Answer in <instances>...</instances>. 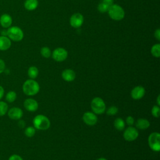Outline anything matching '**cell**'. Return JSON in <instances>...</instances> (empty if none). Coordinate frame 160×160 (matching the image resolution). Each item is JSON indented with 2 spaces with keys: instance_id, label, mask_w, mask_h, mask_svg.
I'll return each mask as SVG.
<instances>
[{
  "instance_id": "6da1fadb",
  "label": "cell",
  "mask_w": 160,
  "mask_h": 160,
  "mask_svg": "<svg viewBox=\"0 0 160 160\" xmlns=\"http://www.w3.org/2000/svg\"><path fill=\"white\" fill-rule=\"evenodd\" d=\"M39 84L34 79H27L22 84V91L27 96H34L39 92Z\"/></svg>"
},
{
  "instance_id": "7a4b0ae2",
  "label": "cell",
  "mask_w": 160,
  "mask_h": 160,
  "mask_svg": "<svg viewBox=\"0 0 160 160\" xmlns=\"http://www.w3.org/2000/svg\"><path fill=\"white\" fill-rule=\"evenodd\" d=\"M107 12L109 18L114 21H121L125 16L124 10L121 6L117 4L111 5Z\"/></svg>"
},
{
  "instance_id": "3957f363",
  "label": "cell",
  "mask_w": 160,
  "mask_h": 160,
  "mask_svg": "<svg viewBox=\"0 0 160 160\" xmlns=\"http://www.w3.org/2000/svg\"><path fill=\"white\" fill-rule=\"evenodd\" d=\"M32 123L34 128L39 130H46L51 126L50 120L42 114L36 115L32 119Z\"/></svg>"
},
{
  "instance_id": "277c9868",
  "label": "cell",
  "mask_w": 160,
  "mask_h": 160,
  "mask_svg": "<svg viewBox=\"0 0 160 160\" xmlns=\"http://www.w3.org/2000/svg\"><path fill=\"white\" fill-rule=\"evenodd\" d=\"M91 108L96 114H102L106 111V104L103 99L99 97L94 98L91 102Z\"/></svg>"
},
{
  "instance_id": "5b68a950",
  "label": "cell",
  "mask_w": 160,
  "mask_h": 160,
  "mask_svg": "<svg viewBox=\"0 0 160 160\" xmlns=\"http://www.w3.org/2000/svg\"><path fill=\"white\" fill-rule=\"evenodd\" d=\"M7 36L15 42L21 41L24 38V32L18 26H11L7 30Z\"/></svg>"
},
{
  "instance_id": "8992f818",
  "label": "cell",
  "mask_w": 160,
  "mask_h": 160,
  "mask_svg": "<svg viewBox=\"0 0 160 160\" xmlns=\"http://www.w3.org/2000/svg\"><path fill=\"white\" fill-rule=\"evenodd\" d=\"M148 142L149 148L155 152H159L160 150V134L158 132L151 133L148 139Z\"/></svg>"
},
{
  "instance_id": "52a82bcc",
  "label": "cell",
  "mask_w": 160,
  "mask_h": 160,
  "mask_svg": "<svg viewBox=\"0 0 160 160\" xmlns=\"http://www.w3.org/2000/svg\"><path fill=\"white\" fill-rule=\"evenodd\" d=\"M68 51L63 48H56L51 53L52 59L57 62H62L65 61L68 58Z\"/></svg>"
},
{
  "instance_id": "ba28073f",
  "label": "cell",
  "mask_w": 160,
  "mask_h": 160,
  "mask_svg": "<svg viewBox=\"0 0 160 160\" xmlns=\"http://www.w3.org/2000/svg\"><path fill=\"white\" fill-rule=\"evenodd\" d=\"M138 129L132 126L127 128L123 132V138L127 141H133L138 138Z\"/></svg>"
},
{
  "instance_id": "9c48e42d",
  "label": "cell",
  "mask_w": 160,
  "mask_h": 160,
  "mask_svg": "<svg viewBox=\"0 0 160 160\" xmlns=\"http://www.w3.org/2000/svg\"><path fill=\"white\" fill-rule=\"evenodd\" d=\"M84 22V17L81 13L73 14L69 19L70 25L74 28H80Z\"/></svg>"
},
{
  "instance_id": "30bf717a",
  "label": "cell",
  "mask_w": 160,
  "mask_h": 160,
  "mask_svg": "<svg viewBox=\"0 0 160 160\" xmlns=\"http://www.w3.org/2000/svg\"><path fill=\"white\" fill-rule=\"evenodd\" d=\"M82 120L85 124L89 126H94L97 123L98 117L93 112L87 111L82 116Z\"/></svg>"
},
{
  "instance_id": "8fae6325",
  "label": "cell",
  "mask_w": 160,
  "mask_h": 160,
  "mask_svg": "<svg viewBox=\"0 0 160 160\" xmlns=\"http://www.w3.org/2000/svg\"><path fill=\"white\" fill-rule=\"evenodd\" d=\"M8 117L13 120H19L23 116L22 110L18 107H12L8 111Z\"/></svg>"
},
{
  "instance_id": "7c38bea8",
  "label": "cell",
  "mask_w": 160,
  "mask_h": 160,
  "mask_svg": "<svg viewBox=\"0 0 160 160\" xmlns=\"http://www.w3.org/2000/svg\"><path fill=\"white\" fill-rule=\"evenodd\" d=\"M145 89L142 86L134 87L131 91V96L133 99L139 100L142 99L145 95Z\"/></svg>"
},
{
  "instance_id": "4fadbf2b",
  "label": "cell",
  "mask_w": 160,
  "mask_h": 160,
  "mask_svg": "<svg viewBox=\"0 0 160 160\" xmlns=\"http://www.w3.org/2000/svg\"><path fill=\"white\" fill-rule=\"evenodd\" d=\"M24 108L29 112H34L37 111L39 107L38 102L32 98H27L24 101Z\"/></svg>"
},
{
  "instance_id": "5bb4252c",
  "label": "cell",
  "mask_w": 160,
  "mask_h": 160,
  "mask_svg": "<svg viewBox=\"0 0 160 160\" xmlns=\"http://www.w3.org/2000/svg\"><path fill=\"white\" fill-rule=\"evenodd\" d=\"M12 19L8 14H3L0 17V24L4 28H9L11 26Z\"/></svg>"
},
{
  "instance_id": "9a60e30c",
  "label": "cell",
  "mask_w": 160,
  "mask_h": 160,
  "mask_svg": "<svg viewBox=\"0 0 160 160\" xmlns=\"http://www.w3.org/2000/svg\"><path fill=\"white\" fill-rule=\"evenodd\" d=\"M61 76L64 81L67 82H71L75 79L76 73L72 69H66L62 72Z\"/></svg>"
},
{
  "instance_id": "2e32d148",
  "label": "cell",
  "mask_w": 160,
  "mask_h": 160,
  "mask_svg": "<svg viewBox=\"0 0 160 160\" xmlns=\"http://www.w3.org/2000/svg\"><path fill=\"white\" fill-rule=\"evenodd\" d=\"M11 46L10 39L6 36H0V51H6Z\"/></svg>"
},
{
  "instance_id": "e0dca14e",
  "label": "cell",
  "mask_w": 160,
  "mask_h": 160,
  "mask_svg": "<svg viewBox=\"0 0 160 160\" xmlns=\"http://www.w3.org/2000/svg\"><path fill=\"white\" fill-rule=\"evenodd\" d=\"M150 126L149 121L144 118H139L136 122V127L138 129L144 130L147 129Z\"/></svg>"
},
{
  "instance_id": "ac0fdd59",
  "label": "cell",
  "mask_w": 160,
  "mask_h": 160,
  "mask_svg": "<svg viewBox=\"0 0 160 160\" xmlns=\"http://www.w3.org/2000/svg\"><path fill=\"white\" fill-rule=\"evenodd\" d=\"M25 9L28 11H33L38 6V0H26L24 3Z\"/></svg>"
},
{
  "instance_id": "d6986e66",
  "label": "cell",
  "mask_w": 160,
  "mask_h": 160,
  "mask_svg": "<svg viewBox=\"0 0 160 160\" xmlns=\"http://www.w3.org/2000/svg\"><path fill=\"white\" fill-rule=\"evenodd\" d=\"M114 126L118 131H122L125 128V122L121 118H117L114 121Z\"/></svg>"
},
{
  "instance_id": "ffe728a7",
  "label": "cell",
  "mask_w": 160,
  "mask_h": 160,
  "mask_svg": "<svg viewBox=\"0 0 160 160\" xmlns=\"http://www.w3.org/2000/svg\"><path fill=\"white\" fill-rule=\"evenodd\" d=\"M39 74V70L36 66H30L28 70V75L30 79H36Z\"/></svg>"
},
{
  "instance_id": "44dd1931",
  "label": "cell",
  "mask_w": 160,
  "mask_h": 160,
  "mask_svg": "<svg viewBox=\"0 0 160 160\" xmlns=\"http://www.w3.org/2000/svg\"><path fill=\"white\" fill-rule=\"evenodd\" d=\"M17 98V94L14 91H8L5 97V99L7 102L11 103L13 102Z\"/></svg>"
},
{
  "instance_id": "7402d4cb",
  "label": "cell",
  "mask_w": 160,
  "mask_h": 160,
  "mask_svg": "<svg viewBox=\"0 0 160 160\" xmlns=\"http://www.w3.org/2000/svg\"><path fill=\"white\" fill-rule=\"evenodd\" d=\"M151 54L155 58H159L160 56V44H154L151 49Z\"/></svg>"
},
{
  "instance_id": "603a6c76",
  "label": "cell",
  "mask_w": 160,
  "mask_h": 160,
  "mask_svg": "<svg viewBox=\"0 0 160 160\" xmlns=\"http://www.w3.org/2000/svg\"><path fill=\"white\" fill-rule=\"evenodd\" d=\"M8 109L9 107L7 102L0 101V116H4L8 112Z\"/></svg>"
},
{
  "instance_id": "cb8c5ba5",
  "label": "cell",
  "mask_w": 160,
  "mask_h": 160,
  "mask_svg": "<svg viewBox=\"0 0 160 160\" xmlns=\"http://www.w3.org/2000/svg\"><path fill=\"white\" fill-rule=\"evenodd\" d=\"M36 133V129L34 126H28L24 130V134L28 138H31L34 136Z\"/></svg>"
},
{
  "instance_id": "d4e9b609",
  "label": "cell",
  "mask_w": 160,
  "mask_h": 160,
  "mask_svg": "<svg viewBox=\"0 0 160 160\" xmlns=\"http://www.w3.org/2000/svg\"><path fill=\"white\" fill-rule=\"evenodd\" d=\"M109 5L103 2H101L100 3H99V4L98 5V10L99 12H101V13H104V12H107L109 8Z\"/></svg>"
},
{
  "instance_id": "484cf974",
  "label": "cell",
  "mask_w": 160,
  "mask_h": 160,
  "mask_svg": "<svg viewBox=\"0 0 160 160\" xmlns=\"http://www.w3.org/2000/svg\"><path fill=\"white\" fill-rule=\"evenodd\" d=\"M40 52H41V56H42V57L45 58H49L51 56V49H50L48 47H46V46L42 47V48L41 49Z\"/></svg>"
},
{
  "instance_id": "4316f807",
  "label": "cell",
  "mask_w": 160,
  "mask_h": 160,
  "mask_svg": "<svg viewBox=\"0 0 160 160\" xmlns=\"http://www.w3.org/2000/svg\"><path fill=\"white\" fill-rule=\"evenodd\" d=\"M151 114L152 115L158 118H159V115H160V108L159 106L158 105H154L152 106V109H151Z\"/></svg>"
},
{
  "instance_id": "83f0119b",
  "label": "cell",
  "mask_w": 160,
  "mask_h": 160,
  "mask_svg": "<svg viewBox=\"0 0 160 160\" xmlns=\"http://www.w3.org/2000/svg\"><path fill=\"white\" fill-rule=\"evenodd\" d=\"M118 112V108L115 106H110L106 111V114L109 116H114Z\"/></svg>"
},
{
  "instance_id": "f1b7e54d",
  "label": "cell",
  "mask_w": 160,
  "mask_h": 160,
  "mask_svg": "<svg viewBox=\"0 0 160 160\" xmlns=\"http://www.w3.org/2000/svg\"><path fill=\"white\" fill-rule=\"evenodd\" d=\"M126 122L128 125H129V126H131L134 124V119L133 118L132 116H129L126 119Z\"/></svg>"
},
{
  "instance_id": "f546056e",
  "label": "cell",
  "mask_w": 160,
  "mask_h": 160,
  "mask_svg": "<svg viewBox=\"0 0 160 160\" xmlns=\"http://www.w3.org/2000/svg\"><path fill=\"white\" fill-rule=\"evenodd\" d=\"M8 160H23V159L19 155L14 154L9 156V158H8Z\"/></svg>"
},
{
  "instance_id": "4dcf8cb0",
  "label": "cell",
  "mask_w": 160,
  "mask_h": 160,
  "mask_svg": "<svg viewBox=\"0 0 160 160\" xmlns=\"http://www.w3.org/2000/svg\"><path fill=\"white\" fill-rule=\"evenodd\" d=\"M5 69H6L5 62L2 59H0V74L4 72Z\"/></svg>"
},
{
  "instance_id": "1f68e13d",
  "label": "cell",
  "mask_w": 160,
  "mask_h": 160,
  "mask_svg": "<svg viewBox=\"0 0 160 160\" xmlns=\"http://www.w3.org/2000/svg\"><path fill=\"white\" fill-rule=\"evenodd\" d=\"M154 35L155 38H156L158 41H160V29H159V28H158V29L154 31Z\"/></svg>"
},
{
  "instance_id": "d6a6232c",
  "label": "cell",
  "mask_w": 160,
  "mask_h": 160,
  "mask_svg": "<svg viewBox=\"0 0 160 160\" xmlns=\"http://www.w3.org/2000/svg\"><path fill=\"white\" fill-rule=\"evenodd\" d=\"M18 124L19 127H20L21 128H24V126H25V125H26L25 122H24L23 120H21V119H19V121Z\"/></svg>"
},
{
  "instance_id": "836d02e7",
  "label": "cell",
  "mask_w": 160,
  "mask_h": 160,
  "mask_svg": "<svg viewBox=\"0 0 160 160\" xmlns=\"http://www.w3.org/2000/svg\"><path fill=\"white\" fill-rule=\"evenodd\" d=\"M4 94V89L2 86L0 85V100L2 98Z\"/></svg>"
},
{
  "instance_id": "e575fe53",
  "label": "cell",
  "mask_w": 160,
  "mask_h": 160,
  "mask_svg": "<svg viewBox=\"0 0 160 160\" xmlns=\"http://www.w3.org/2000/svg\"><path fill=\"white\" fill-rule=\"evenodd\" d=\"M101 1L104 2V3H106V4H108V5H109V6L112 5V4H114L113 3L114 2V0H102Z\"/></svg>"
},
{
  "instance_id": "d590c367",
  "label": "cell",
  "mask_w": 160,
  "mask_h": 160,
  "mask_svg": "<svg viewBox=\"0 0 160 160\" xmlns=\"http://www.w3.org/2000/svg\"><path fill=\"white\" fill-rule=\"evenodd\" d=\"M159 98H160V95H158L157 97V104L158 106L160 105V101H159Z\"/></svg>"
},
{
  "instance_id": "8d00e7d4",
  "label": "cell",
  "mask_w": 160,
  "mask_h": 160,
  "mask_svg": "<svg viewBox=\"0 0 160 160\" xmlns=\"http://www.w3.org/2000/svg\"><path fill=\"white\" fill-rule=\"evenodd\" d=\"M97 160H108V159H106L104 158H98Z\"/></svg>"
},
{
  "instance_id": "74e56055",
  "label": "cell",
  "mask_w": 160,
  "mask_h": 160,
  "mask_svg": "<svg viewBox=\"0 0 160 160\" xmlns=\"http://www.w3.org/2000/svg\"><path fill=\"white\" fill-rule=\"evenodd\" d=\"M0 158H1V156H0Z\"/></svg>"
}]
</instances>
